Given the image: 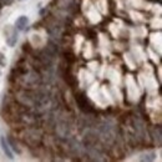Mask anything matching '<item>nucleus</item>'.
<instances>
[{
  "mask_svg": "<svg viewBox=\"0 0 162 162\" xmlns=\"http://www.w3.org/2000/svg\"><path fill=\"white\" fill-rule=\"evenodd\" d=\"M15 25H16V28H18L19 30H23L28 25V18H26V16H20V18L16 20Z\"/></svg>",
  "mask_w": 162,
  "mask_h": 162,
  "instance_id": "1",
  "label": "nucleus"
},
{
  "mask_svg": "<svg viewBox=\"0 0 162 162\" xmlns=\"http://www.w3.org/2000/svg\"><path fill=\"white\" fill-rule=\"evenodd\" d=\"M2 145H3V150H4V152L8 155V157H10V158H13V153H11V151L9 150V146H8V143L5 142V139L4 137H2Z\"/></svg>",
  "mask_w": 162,
  "mask_h": 162,
  "instance_id": "2",
  "label": "nucleus"
},
{
  "mask_svg": "<svg viewBox=\"0 0 162 162\" xmlns=\"http://www.w3.org/2000/svg\"><path fill=\"white\" fill-rule=\"evenodd\" d=\"M0 65H2V66L5 65V56L2 53H0Z\"/></svg>",
  "mask_w": 162,
  "mask_h": 162,
  "instance_id": "3",
  "label": "nucleus"
}]
</instances>
